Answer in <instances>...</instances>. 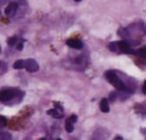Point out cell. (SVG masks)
I'll use <instances>...</instances> for the list:
<instances>
[{"mask_svg": "<svg viewBox=\"0 0 146 140\" xmlns=\"http://www.w3.org/2000/svg\"><path fill=\"white\" fill-rule=\"evenodd\" d=\"M109 48L112 52H120L123 54H135L133 50L131 48V46L129 45V43L125 40H120V41H115L109 44Z\"/></svg>", "mask_w": 146, "mask_h": 140, "instance_id": "1", "label": "cell"}, {"mask_svg": "<svg viewBox=\"0 0 146 140\" xmlns=\"http://www.w3.org/2000/svg\"><path fill=\"white\" fill-rule=\"evenodd\" d=\"M106 78H107V80L111 83L117 90L119 91H127V87L124 83L122 82L120 78L117 76V74H115L114 72L109 71L106 73Z\"/></svg>", "mask_w": 146, "mask_h": 140, "instance_id": "2", "label": "cell"}, {"mask_svg": "<svg viewBox=\"0 0 146 140\" xmlns=\"http://www.w3.org/2000/svg\"><path fill=\"white\" fill-rule=\"evenodd\" d=\"M18 91L15 89H4L0 91V102H8L17 95Z\"/></svg>", "mask_w": 146, "mask_h": 140, "instance_id": "3", "label": "cell"}, {"mask_svg": "<svg viewBox=\"0 0 146 140\" xmlns=\"http://www.w3.org/2000/svg\"><path fill=\"white\" fill-rule=\"evenodd\" d=\"M24 68H25L26 71L29 72V73H35V72H37L39 69L38 64H37L36 60H35L33 58H28V60H26L25 63H24Z\"/></svg>", "mask_w": 146, "mask_h": 140, "instance_id": "4", "label": "cell"}, {"mask_svg": "<svg viewBox=\"0 0 146 140\" xmlns=\"http://www.w3.org/2000/svg\"><path fill=\"white\" fill-rule=\"evenodd\" d=\"M77 121H78V117L75 114H73L71 117H69L67 119V121H66V130H67V132L72 133L74 131L75 123H77Z\"/></svg>", "mask_w": 146, "mask_h": 140, "instance_id": "5", "label": "cell"}, {"mask_svg": "<svg viewBox=\"0 0 146 140\" xmlns=\"http://www.w3.org/2000/svg\"><path fill=\"white\" fill-rule=\"evenodd\" d=\"M56 107L54 108V109H50V110L47 111V114L52 116V118H56V119H60L62 118V108L60 107L58 104H56Z\"/></svg>", "mask_w": 146, "mask_h": 140, "instance_id": "6", "label": "cell"}, {"mask_svg": "<svg viewBox=\"0 0 146 140\" xmlns=\"http://www.w3.org/2000/svg\"><path fill=\"white\" fill-rule=\"evenodd\" d=\"M67 44L69 45L70 48H74V50H81L84 46L82 41L80 40V39H76V38H72L67 40Z\"/></svg>", "mask_w": 146, "mask_h": 140, "instance_id": "7", "label": "cell"}, {"mask_svg": "<svg viewBox=\"0 0 146 140\" xmlns=\"http://www.w3.org/2000/svg\"><path fill=\"white\" fill-rule=\"evenodd\" d=\"M17 8H18L17 3H15V2L9 3L8 6L5 8V14H6L7 16H9V17H11V16H13V15L16 13Z\"/></svg>", "mask_w": 146, "mask_h": 140, "instance_id": "8", "label": "cell"}, {"mask_svg": "<svg viewBox=\"0 0 146 140\" xmlns=\"http://www.w3.org/2000/svg\"><path fill=\"white\" fill-rule=\"evenodd\" d=\"M107 136H108L107 131H103L102 129H99L95 132V134L92 137V140H106Z\"/></svg>", "mask_w": 146, "mask_h": 140, "instance_id": "9", "label": "cell"}, {"mask_svg": "<svg viewBox=\"0 0 146 140\" xmlns=\"http://www.w3.org/2000/svg\"><path fill=\"white\" fill-rule=\"evenodd\" d=\"M100 110L103 113H108L110 111V107H109V102H108V99L104 98V99L101 100L100 102Z\"/></svg>", "mask_w": 146, "mask_h": 140, "instance_id": "10", "label": "cell"}, {"mask_svg": "<svg viewBox=\"0 0 146 140\" xmlns=\"http://www.w3.org/2000/svg\"><path fill=\"white\" fill-rule=\"evenodd\" d=\"M24 63H25V60H16V62L14 63V65H13V68H14L15 70L23 69V68H24Z\"/></svg>", "mask_w": 146, "mask_h": 140, "instance_id": "11", "label": "cell"}, {"mask_svg": "<svg viewBox=\"0 0 146 140\" xmlns=\"http://www.w3.org/2000/svg\"><path fill=\"white\" fill-rule=\"evenodd\" d=\"M12 136L8 132H0V140H11Z\"/></svg>", "mask_w": 146, "mask_h": 140, "instance_id": "12", "label": "cell"}, {"mask_svg": "<svg viewBox=\"0 0 146 140\" xmlns=\"http://www.w3.org/2000/svg\"><path fill=\"white\" fill-rule=\"evenodd\" d=\"M137 54L139 56H141V58H146V46H143V48H139V50H137Z\"/></svg>", "mask_w": 146, "mask_h": 140, "instance_id": "13", "label": "cell"}, {"mask_svg": "<svg viewBox=\"0 0 146 140\" xmlns=\"http://www.w3.org/2000/svg\"><path fill=\"white\" fill-rule=\"evenodd\" d=\"M7 125V120L4 116H1L0 115V128H3Z\"/></svg>", "mask_w": 146, "mask_h": 140, "instance_id": "14", "label": "cell"}, {"mask_svg": "<svg viewBox=\"0 0 146 140\" xmlns=\"http://www.w3.org/2000/svg\"><path fill=\"white\" fill-rule=\"evenodd\" d=\"M16 42H17V37H15V36L10 37V38L7 40V43H8L9 45H14Z\"/></svg>", "mask_w": 146, "mask_h": 140, "instance_id": "15", "label": "cell"}, {"mask_svg": "<svg viewBox=\"0 0 146 140\" xmlns=\"http://www.w3.org/2000/svg\"><path fill=\"white\" fill-rule=\"evenodd\" d=\"M22 48H23V44H22V42H20L19 44L17 45V50H22Z\"/></svg>", "mask_w": 146, "mask_h": 140, "instance_id": "16", "label": "cell"}, {"mask_svg": "<svg viewBox=\"0 0 146 140\" xmlns=\"http://www.w3.org/2000/svg\"><path fill=\"white\" fill-rule=\"evenodd\" d=\"M114 140H123V138L121 137V136H116V137L114 138Z\"/></svg>", "mask_w": 146, "mask_h": 140, "instance_id": "17", "label": "cell"}, {"mask_svg": "<svg viewBox=\"0 0 146 140\" xmlns=\"http://www.w3.org/2000/svg\"><path fill=\"white\" fill-rule=\"evenodd\" d=\"M143 92L146 94V82L144 83V86H143Z\"/></svg>", "mask_w": 146, "mask_h": 140, "instance_id": "18", "label": "cell"}, {"mask_svg": "<svg viewBox=\"0 0 146 140\" xmlns=\"http://www.w3.org/2000/svg\"><path fill=\"white\" fill-rule=\"evenodd\" d=\"M39 140H46V139H45V138H40Z\"/></svg>", "mask_w": 146, "mask_h": 140, "instance_id": "19", "label": "cell"}, {"mask_svg": "<svg viewBox=\"0 0 146 140\" xmlns=\"http://www.w3.org/2000/svg\"><path fill=\"white\" fill-rule=\"evenodd\" d=\"M56 140H62V139H60V138H58V139H56Z\"/></svg>", "mask_w": 146, "mask_h": 140, "instance_id": "20", "label": "cell"}, {"mask_svg": "<svg viewBox=\"0 0 146 140\" xmlns=\"http://www.w3.org/2000/svg\"><path fill=\"white\" fill-rule=\"evenodd\" d=\"M75 1H81V0H75Z\"/></svg>", "mask_w": 146, "mask_h": 140, "instance_id": "21", "label": "cell"}, {"mask_svg": "<svg viewBox=\"0 0 146 140\" xmlns=\"http://www.w3.org/2000/svg\"><path fill=\"white\" fill-rule=\"evenodd\" d=\"M0 52H1V50H0Z\"/></svg>", "mask_w": 146, "mask_h": 140, "instance_id": "22", "label": "cell"}]
</instances>
